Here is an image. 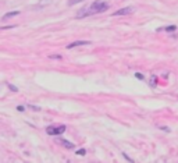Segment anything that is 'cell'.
Wrapping results in <instances>:
<instances>
[{"label": "cell", "instance_id": "30bf717a", "mask_svg": "<svg viewBox=\"0 0 178 163\" xmlns=\"http://www.w3.org/2000/svg\"><path fill=\"white\" fill-rule=\"evenodd\" d=\"M49 57H50V59H56V60H61V59H63L60 54H50Z\"/></svg>", "mask_w": 178, "mask_h": 163}, {"label": "cell", "instance_id": "9c48e42d", "mask_svg": "<svg viewBox=\"0 0 178 163\" xmlns=\"http://www.w3.org/2000/svg\"><path fill=\"white\" fill-rule=\"evenodd\" d=\"M85 0H68V6H74V4H78V3H82Z\"/></svg>", "mask_w": 178, "mask_h": 163}, {"label": "cell", "instance_id": "7c38bea8", "mask_svg": "<svg viewBox=\"0 0 178 163\" xmlns=\"http://www.w3.org/2000/svg\"><path fill=\"white\" fill-rule=\"evenodd\" d=\"M86 153V149H79V151H77V155H85Z\"/></svg>", "mask_w": 178, "mask_h": 163}, {"label": "cell", "instance_id": "3957f363", "mask_svg": "<svg viewBox=\"0 0 178 163\" xmlns=\"http://www.w3.org/2000/svg\"><path fill=\"white\" fill-rule=\"evenodd\" d=\"M135 11V9L134 7H124V9H120L117 10L116 13H114V17H121V15H128V14H132V13Z\"/></svg>", "mask_w": 178, "mask_h": 163}, {"label": "cell", "instance_id": "4fadbf2b", "mask_svg": "<svg viewBox=\"0 0 178 163\" xmlns=\"http://www.w3.org/2000/svg\"><path fill=\"white\" fill-rule=\"evenodd\" d=\"M122 156H124V157H125V159H127V160H128V162H134V160H132V159H131V157H129V156H128V155H127V153H122Z\"/></svg>", "mask_w": 178, "mask_h": 163}, {"label": "cell", "instance_id": "9a60e30c", "mask_svg": "<svg viewBox=\"0 0 178 163\" xmlns=\"http://www.w3.org/2000/svg\"><path fill=\"white\" fill-rule=\"evenodd\" d=\"M8 88H10L11 91H14V92H17V91H18V89H17L15 87H14V85H8Z\"/></svg>", "mask_w": 178, "mask_h": 163}, {"label": "cell", "instance_id": "5b68a950", "mask_svg": "<svg viewBox=\"0 0 178 163\" xmlns=\"http://www.w3.org/2000/svg\"><path fill=\"white\" fill-rule=\"evenodd\" d=\"M56 142L60 144V145H63L64 148H68V149H74L75 148L74 144L70 142V141H67V139H63V138H57V139H56Z\"/></svg>", "mask_w": 178, "mask_h": 163}, {"label": "cell", "instance_id": "8992f818", "mask_svg": "<svg viewBox=\"0 0 178 163\" xmlns=\"http://www.w3.org/2000/svg\"><path fill=\"white\" fill-rule=\"evenodd\" d=\"M178 27L177 25H168V27H163V28H160V29H157V31H167V32H172V31H175Z\"/></svg>", "mask_w": 178, "mask_h": 163}, {"label": "cell", "instance_id": "6da1fadb", "mask_svg": "<svg viewBox=\"0 0 178 163\" xmlns=\"http://www.w3.org/2000/svg\"><path fill=\"white\" fill-rule=\"evenodd\" d=\"M110 4L107 2H100V0H96L92 4L81 9L77 13V18H83L88 17V15H93V14H99V13H104L106 10H108Z\"/></svg>", "mask_w": 178, "mask_h": 163}, {"label": "cell", "instance_id": "7a4b0ae2", "mask_svg": "<svg viewBox=\"0 0 178 163\" xmlns=\"http://www.w3.org/2000/svg\"><path fill=\"white\" fill-rule=\"evenodd\" d=\"M66 126H49L46 128V132L49 135H61L63 132H66Z\"/></svg>", "mask_w": 178, "mask_h": 163}, {"label": "cell", "instance_id": "ba28073f", "mask_svg": "<svg viewBox=\"0 0 178 163\" xmlns=\"http://www.w3.org/2000/svg\"><path fill=\"white\" fill-rule=\"evenodd\" d=\"M19 14V11H13V13H7L6 14V17L3 18V20H6V18H11V17H14V15H18Z\"/></svg>", "mask_w": 178, "mask_h": 163}, {"label": "cell", "instance_id": "277c9868", "mask_svg": "<svg viewBox=\"0 0 178 163\" xmlns=\"http://www.w3.org/2000/svg\"><path fill=\"white\" fill-rule=\"evenodd\" d=\"M88 45H91V42H88V41H75V42L67 45V49H74L77 46H88Z\"/></svg>", "mask_w": 178, "mask_h": 163}, {"label": "cell", "instance_id": "52a82bcc", "mask_svg": "<svg viewBox=\"0 0 178 163\" xmlns=\"http://www.w3.org/2000/svg\"><path fill=\"white\" fill-rule=\"evenodd\" d=\"M156 85H157V77L152 75L150 77V87H156Z\"/></svg>", "mask_w": 178, "mask_h": 163}, {"label": "cell", "instance_id": "5bb4252c", "mask_svg": "<svg viewBox=\"0 0 178 163\" xmlns=\"http://www.w3.org/2000/svg\"><path fill=\"white\" fill-rule=\"evenodd\" d=\"M159 128H160V130H164V131H167V132H170V128H167V127H164V126H160Z\"/></svg>", "mask_w": 178, "mask_h": 163}, {"label": "cell", "instance_id": "8fae6325", "mask_svg": "<svg viewBox=\"0 0 178 163\" xmlns=\"http://www.w3.org/2000/svg\"><path fill=\"white\" fill-rule=\"evenodd\" d=\"M135 77H136V78H138V79H145V77L142 75L141 73H135Z\"/></svg>", "mask_w": 178, "mask_h": 163}]
</instances>
